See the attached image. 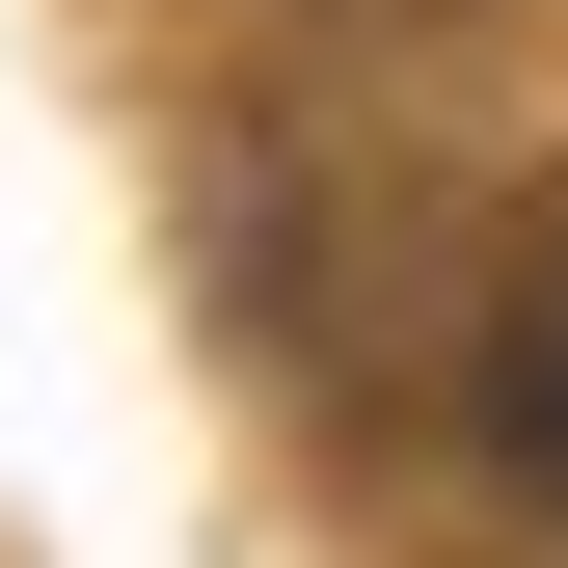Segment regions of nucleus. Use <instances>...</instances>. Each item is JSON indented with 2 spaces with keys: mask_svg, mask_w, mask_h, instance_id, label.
<instances>
[{
  "mask_svg": "<svg viewBox=\"0 0 568 568\" xmlns=\"http://www.w3.org/2000/svg\"><path fill=\"white\" fill-rule=\"evenodd\" d=\"M460 379H487V460L568 515V190H515V244H487V352H460Z\"/></svg>",
  "mask_w": 568,
  "mask_h": 568,
  "instance_id": "1",
  "label": "nucleus"
}]
</instances>
